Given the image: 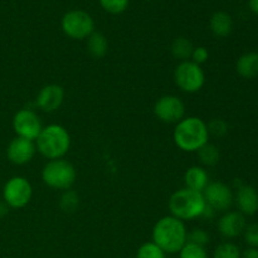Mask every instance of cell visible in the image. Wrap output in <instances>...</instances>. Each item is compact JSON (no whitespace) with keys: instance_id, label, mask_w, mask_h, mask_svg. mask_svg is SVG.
<instances>
[{"instance_id":"obj_1","label":"cell","mask_w":258,"mask_h":258,"mask_svg":"<svg viewBox=\"0 0 258 258\" xmlns=\"http://www.w3.org/2000/svg\"><path fill=\"white\" fill-rule=\"evenodd\" d=\"M153 242L165 253H178L188 242L185 224L173 216L163 217L154 226Z\"/></svg>"},{"instance_id":"obj_2","label":"cell","mask_w":258,"mask_h":258,"mask_svg":"<svg viewBox=\"0 0 258 258\" xmlns=\"http://www.w3.org/2000/svg\"><path fill=\"white\" fill-rule=\"evenodd\" d=\"M174 143L185 153H196L202 146L208 144V126L202 118L189 116L176 123L174 128Z\"/></svg>"},{"instance_id":"obj_3","label":"cell","mask_w":258,"mask_h":258,"mask_svg":"<svg viewBox=\"0 0 258 258\" xmlns=\"http://www.w3.org/2000/svg\"><path fill=\"white\" fill-rule=\"evenodd\" d=\"M35 146L48 160L63 159L71 148V135L62 125L52 123L42 128L35 140Z\"/></svg>"},{"instance_id":"obj_4","label":"cell","mask_w":258,"mask_h":258,"mask_svg":"<svg viewBox=\"0 0 258 258\" xmlns=\"http://www.w3.org/2000/svg\"><path fill=\"white\" fill-rule=\"evenodd\" d=\"M206 207L207 203L203 194L188 188L179 189L169 199L171 216L183 222L202 217Z\"/></svg>"},{"instance_id":"obj_5","label":"cell","mask_w":258,"mask_h":258,"mask_svg":"<svg viewBox=\"0 0 258 258\" xmlns=\"http://www.w3.org/2000/svg\"><path fill=\"white\" fill-rule=\"evenodd\" d=\"M77 173L72 164L64 159L49 160L42 170L43 183L57 190H68L75 184Z\"/></svg>"},{"instance_id":"obj_6","label":"cell","mask_w":258,"mask_h":258,"mask_svg":"<svg viewBox=\"0 0 258 258\" xmlns=\"http://www.w3.org/2000/svg\"><path fill=\"white\" fill-rule=\"evenodd\" d=\"M62 30L68 38L75 40L87 39L95 32V22L87 12L70 10L62 18Z\"/></svg>"},{"instance_id":"obj_7","label":"cell","mask_w":258,"mask_h":258,"mask_svg":"<svg viewBox=\"0 0 258 258\" xmlns=\"http://www.w3.org/2000/svg\"><path fill=\"white\" fill-rule=\"evenodd\" d=\"M174 81L175 85L184 92L196 93L203 88L206 76L201 66L191 60H185L176 66L174 71Z\"/></svg>"},{"instance_id":"obj_8","label":"cell","mask_w":258,"mask_h":258,"mask_svg":"<svg viewBox=\"0 0 258 258\" xmlns=\"http://www.w3.org/2000/svg\"><path fill=\"white\" fill-rule=\"evenodd\" d=\"M33 188L30 181L24 176H13L3 188V201L9 208L20 209L28 206L32 199Z\"/></svg>"},{"instance_id":"obj_9","label":"cell","mask_w":258,"mask_h":258,"mask_svg":"<svg viewBox=\"0 0 258 258\" xmlns=\"http://www.w3.org/2000/svg\"><path fill=\"white\" fill-rule=\"evenodd\" d=\"M13 128L17 136L35 141L42 131V121L39 116L30 108H20L13 117Z\"/></svg>"},{"instance_id":"obj_10","label":"cell","mask_w":258,"mask_h":258,"mask_svg":"<svg viewBox=\"0 0 258 258\" xmlns=\"http://www.w3.org/2000/svg\"><path fill=\"white\" fill-rule=\"evenodd\" d=\"M154 115L164 123H178L185 115L184 102L174 95H165L158 98L154 105Z\"/></svg>"},{"instance_id":"obj_11","label":"cell","mask_w":258,"mask_h":258,"mask_svg":"<svg viewBox=\"0 0 258 258\" xmlns=\"http://www.w3.org/2000/svg\"><path fill=\"white\" fill-rule=\"evenodd\" d=\"M206 203L216 212H226L233 204V193L227 184L221 181H212L203 190Z\"/></svg>"},{"instance_id":"obj_12","label":"cell","mask_w":258,"mask_h":258,"mask_svg":"<svg viewBox=\"0 0 258 258\" xmlns=\"http://www.w3.org/2000/svg\"><path fill=\"white\" fill-rule=\"evenodd\" d=\"M37 146L34 141L15 136L7 148V158L14 165H25L34 158Z\"/></svg>"},{"instance_id":"obj_13","label":"cell","mask_w":258,"mask_h":258,"mask_svg":"<svg viewBox=\"0 0 258 258\" xmlns=\"http://www.w3.org/2000/svg\"><path fill=\"white\" fill-rule=\"evenodd\" d=\"M64 100V90L62 86L50 83L40 88L35 98V105L44 112H54L62 106Z\"/></svg>"},{"instance_id":"obj_14","label":"cell","mask_w":258,"mask_h":258,"mask_svg":"<svg viewBox=\"0 0 258 258\" xmlns=\"http://www.w3.org/2000/svg\"><path fill=\"white\" fill-rule=\"evenodd\" d=\"M246 228V219L239 212H226L218 221V231L224 238H236Z\"/></svg>"},{"instance_id":"obj_15","label":"cell","mask_w":258,"mask_h":258,"mask_svg":"<svg viewBox=\"0 0 258 258\" xmlns=\"http://www.w3.org/2000/svg\"><path fill=\"white\" fill-rule=\"evenodd\" d=\"M236 203L239 213L253 216L258 211V193L251 185H241L237 189Z\"/></svg>"},{"instance_id":"obj_16","label":"cell","mask_w":258,"mask_h":258,"mask_svg":"<svg viewBox=\"0 0 258 258\" xmlns=\"http://www.w3.org/2000/svg\"><path fill=\"white\" fill-rule=\"evenodd\" d=\"M184 183H185V188L203 193V190L211 181H209V175L206 169L196 165L190 166L185 171V174H184Z\"/></svg>"},{"instance_id":"obj_17","label":"cell","mask_w":258,"mask_h":258,"mask_svg":"<svg viewBox=\"0 0 258 258\" xmlns=\"http://www.w3.org/2000/svg\"><path fill=\"white\" fill-rule=\"evenodd\" d=\"M209 28L216 37L226 38L233 29V20L228 13L216 12L209 20Z\"/></svg>"},{"instance_id":"obj_18","label":"cell","mask_w":258,"mask_h":258,"mask_svg":"<svg viewBox=\"0 0 258 258\" xmlns=\"http://www.w3.org/2000/svg\"><path fill=\"white\" fill-rule=\"evenodd\" d=\"M236 70L241 77L252 80L258 76V52H248L237 59Z\"/></svg>"},{"instance_id":"obj_19","label":"cell","mask_w":258,"mask_h":258,"mask_svg":"<svg viewBox=\"0 0 258 258\" xmlns=\"http://www.w3.org/2000/svg\"><path fill=\"white\" fill-rule=\"evenodd\" d=\"M87 50L92 57L102 58L108 52L107 38L100 32H93L87 38Z\"/></svg>"},{"instance_id":"obj_20","label":"cell","mask_w":258,"mask_h":258,"mask_svg":"<svg viewBox=\"0 0 258 258\" xmlns=\"http://www.w3.org/2000/svg\"><path fill=\"white\" fill-rule=\"evenodd\" d=\"M194 45L188 38L179 37L171 44V54L179 59L180 62H185V60H190L191 53H193Z\"/></svg>"},{"instance_id":"obj_21","label":"cell","mask_w":258,"mask_h":258,"mask_svg":"<svg viewBox=\"0 0 258 258\" xmlns=\"http://www.w3.org/2000/svg\"><path fill=\"white\" fill-rule=\"evenodd\" d=\"M198 158L201 160L202 164L207 166H214L218 164L219 158H221V154H219V149L217 148L213 144H206L204 146H202L198 151Z\"/></svg>"},{"instance_id":"obj_22","label":"cell","mask_w":258,"mask_h":258,"mask_svg":"<svg viewBox=\"0 0 258 258\" xmlns=\"http://www.w3.org/2000/svg\"><path fill=\"white\" fill-rule=\"evenodd\" d=\"M80 207V197L72 189L63 191V194L59 198V208L62 209L64 213H73L77 211Z\"/></svg>"},{"instance_id":"obj_23","label":"cell","mask_w":258,"mask_h":258,"mask_svg":"<svg viewBox=\"0 0 258 258\" xmlns=\"http://www.w3.org/2000/svg\"><path fill=\"white\" fill-rule=\"evenodd\" d=\"M136 258H165V252L154 242H146L138 249Z\"/></svg>"},{"instance_id":"obj_24","label":"cell","mask_w":258,"mask_h":258,"mask_svg":"<svg viewBox=\"0 0 258 258\" xmlns=\"http://www.w3.org/2000/svg\"><path fill=\"white\" fill-rule=\"evenodd\" d=\"M213 258H241V251L234 243L224 242L217 247Z\"/></svg>"},{"instance_id":"obj_25","label":"cell","mask_w":258,"mask_h":258,"mask_svg":"<svg viewBox=\"0 0 258 258\" xmlns=\"http://www.w3.org/2000/svg\"><path fill=\"white\" fill-rule=\"evenodd\" d=\"M180 258H208V253L206 251V247L198 246V244L189 243L186 242L183 248L179 252Z\"/></svg>"},{"instance_id":"obj_26","label":"cell","mask_w":258,"mask_h":258,"mask_svg":"<svg viewBox=\"0 0 258 258\" xmlns=\"http://www.w3.org/2000/svg\"><path fill=\"white\" fill-rule=\"evenodd\" d=\"M103 10L113 15L121 14L125 12L128 7L130 0H98Z\"/></svg>"},{"instance_id":"obj_27","label":"cell","mask_w":258,"mask_h":258,"mask_svg":"<svg viewBox=\"0 0 258 258\" xmlns=\"http://www.w3.org/2000/svg\"><path fill=\"white\" fill-rule=\"evenodd\" d=\"M209 238L211 237H209L208 232H206L204 229H193V231L188 233L189 243L198 244V246L202 247H206V244H208Z\"/></svg>"},{"instance_id":"obj_28","label":"cell","mask_w":258,"mask_h":258,"mask_svg":"<svg viewBox=\"0 0 258 258\" xmlns=\"http://www.w3.org/2000/svg\"><path fill=\"white\" fill-rule=\"evenodd\" d=\"M208 126V131L209 135H214V136H224L228 131V125L224 120L222 118H213L209 123H207Z\"/></svg>"},{"instance_id":"obj_29","label":"cell","mask_w":258,"mask_h":258,"mask_svg":"<svg viewBox=\"0 0 258 258\" xmlns=\"http://www.w3.org/2000/svg\"><path fill=\"white\" fill-rule=\"evenodd\" d=\"M243 233H244V239H246L247 244L257 248L258 247V223L246 226Z\"/></svg>"},{"instance_id":"obj_30","label":"cell","mask_w":258,"mask_h":258,"mask_svg":"<svg viewBox=\"0 0 258 258\" xmlns=\"http://www.w3.org/2000/svg\"><path fill=\"white\" fill-rule=\"evenodd\" d=\"M191 62L202 66L206 63L209 58V52L206 47H194L193 53H191Z\"/></svg>"},{"instance_id":"obj_31","label":"cell","mask_w":258,"mask_h":258,"mask_svg":"<svg viewBox=\"0 0 258 258\" xmlns=\"http://www.w3.org/2000/svg\"><path fill=\"white\" fill-rule=\"evenodd\" d=\"M242 258H258V248L254 247H249L246 251L243 252V254H241Z\"/></svg>"},{"instance_id":"obj_32","label":"cell","mask_w":258,"mask_h":258,"mask_svg":"<svg viewBox=\"0 0 258 258\" xmlns=\"http://www.w3.org/2000/svg\"><path fill=\"white\" fill-rule=\"evenodd\" d=\"M8 212H9V207L7 206V203L3 199H0V219L4 218L8 214Z\"/></svg>"},{"instance_id":"obj_33","label":"cell","mask_w":258,"mask_h":258,"mask_svg":"<svg viewBox=\"0 0 258 258\" xmlns=\"http://www.w3.org/2000/svg\"><path fill=\"white\" fill-rule=\"evenodd\" d=\"M249 9L258 15V0H249Z\"/></svg>"}]
</instances>
